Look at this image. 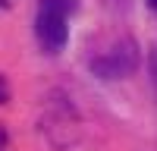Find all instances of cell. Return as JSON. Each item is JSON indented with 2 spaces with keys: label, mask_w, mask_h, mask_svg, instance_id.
Here are the masks:
<instances>
[{
  "label": "cell",
  "mask_w": 157,
  "mask_h": 151,
  "mask_svg": "<svg viewBox=\"0 0 157 151\" xmlns=\"http://www.w3.org/2000/svg\"><path fill=\"white\" fill-rule=\"evenodd\" d=\"M138 69V44L132 38H123L120 44H113L110 54L91 60V72L98 79H126Z\"/></svg>",
  "instance_id": "7a4b0ae2"
},
{
  "label": "cell",
  "mask_w": 157,
  "mask_h": 151,
  "mask_svg": "<svg viewBox=\"0 0 157 151\" xmlns=\"http://www.w3.org/2000/svg\"><path fill=\"white\" fill-rule=\"evenodd\" d=\"M10 101V91H6V79L0 76V104H6Z\"/></svg>",
  "instance_id": "3957f363"
},
{
  "label": "cell",
  "mask_w": 157,
  "mask_h": 151,
  "mask_svg": "<svg viewBox=\"0 0 157 151\" xmlns=\"http://www.w3.org/2000/svg\"><path fill=\"white\" fill-rule=\"evenodd\" d=\"M151 76H154V82H157V47L151 50Z\"/></svg>",
  "instance_id": "277c9868"
},
{
  "label": "cell",
  "mask_w": 157,
  "mask_h": 151,
  "mask_svg": "<svg viewBox=\"0 0 157 151\" xmlns=\"http://www.w3.org/2000/svg\"><path fill=\"white\" fill-rule=\"evenodd\" d=\"M3 142H6V132H3V126H0V148H3Z\"/></svg>",
  "instance_id": "5b68a950"
},
{
  "label": "cell",
  "mask_w": 157,
  "mask_h": 151,
  "mask_svg": "<svg viewBox=\"0 0 157 151\" xmlns=\"http://www.w3.org/2000/svg\"><path fill=\"white\" fill-rule=\"evenodd\" d=\"M148 6H151V10H157V0H148Z\"/></svg>",
  "instance_id": "8992f818"
},
{
  "label": "cell",
  "mask_w": 157,
  "mask_h": 151,
  "mask_svg": "<svg viewBox=\"0 0 157 151\" xmlns=\"http://www.w3.org/2000/svg\"><path fill=\"white\" fill-rule=\"evenodd\" d=\"M75 10V0H41V10H38V38L41 44L57 54L63 50L69 38V29H66V16Z\"/></svg>",
  "instance_id": "6da1fadb"
}]
</instances>
